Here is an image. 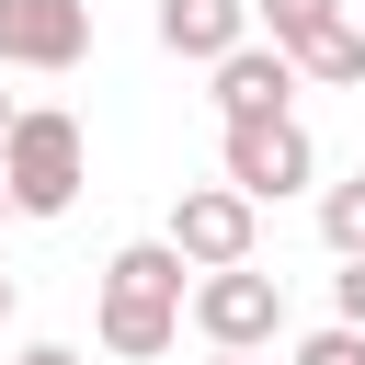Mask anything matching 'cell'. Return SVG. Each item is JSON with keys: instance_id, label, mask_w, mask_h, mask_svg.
Wrapping results in <instances>:
<instances>
[{"instance_id": "obj_2", "label": "cell", "mask_w": 365, "mask_h": 365, "mask_svg": "<svg viewBox=\"0 0 365 365\" xmlns=\"http://www.w3.org/2000/svg\"><path fill=\"white\" fill-rule=\"evenodd\" d=\"M80 182H91V137H80V114L23 103L11 137H0V194H11V217H68Z\"/></svg>"}, {"instance_id": "obj_12", "label": "cell", "mask_w": 365, "mask_h": 365, "mask_svg": "<svg viewBox=\"0 0 365 365\" xmlns=\"http://www.w3.org/2000/svg\"><path fill=\"white\" fill-rule=\"evenodd\" d=\"M285 365H365V331H342V319H319V331H308V342H297Z\"/></svg>"}, {"instance_id": "obj_3", "label": "cell", "mask_w": 365, "mask_h": 365, "mask_svg": "<svg viewBox=\"0 0 365 365\" xmlns=\"http://www.w3.org/2000/svg\"><path fill=\"white\" fill-rule=\"evenodd\" d=\"M217 182H228V194H251V205H285V194H308V182H319V148H308V125H297V114L217 125Z\"/></svg>"}, {"instance_id": "obj_1", "label": "cell", "mask_w": 365, "mask_h": 365, "mask_svg": "<svg viewBox=\"0 0 365 365\" xmlns=\"http://www.w3.org/2000/svg\"><path fill=\"white\" fill-rule=\"evenodd\" d=\"M182 297H194L182 251H171V240H125V251L103 262V297H91V342H103L114 365H160V354L182 342Z\"/></svg>"}, {"instance_id": "obj_6", "label": "cell", "mask_w": 365, "mask_h": 365, "mask_svg": "<svg viewBox=\"0 0 365 365\" xmlns=\"http://www.w3.org/2000/svg\"><path fill=\"white\" fill-rule=\"evenodd\" d=\"M91 0H0V68H80Z\"/></svg>"}, {"instance_id": "obj_13", "label": "cell", "mask_w": 365, "mask_h": 365, "mask_svg": "<svg viewBox=\"0 0 365 365\" xmlns=\"http://www.w3.org/2000/svg\"><path fill=\"white\" fill-rule=\"evenodd\" d=\"M331 319H342V331H365V262H342V274H331Z\"/></svg>"}, {"instance_id": "obj_10", "label": "cell", "mask_w": 365, "mask_h": 365, "mask_svg": "<svg viewBox=\"0 0 365 365\" xmlns=\"http://www.w3.org/2000/svg\"><path fill=\"white\" fill-rule=\"evenodd\" d=\"M319 240H331V262H365V171L319 182Z\"/></svg>"}, {"instance_id": "obj_11", "label": "cell", "mask_w": 365, "mask_h": 365, "mask_svg": "<svg viewBox=\"0 0 365 365\" xmlns=\"http://www.w3.org/2000/svg\"><path fill=\"white\" fill-rule=\"evenodd\" d=\"M331 23H342V0H251V34L285 46V57H297L308 34H331Z\"/></svg>"}, {"instance_id": "obj_7", "label": "cell", "mask_w": 365, "mask_h": 365, "mask_svg": "<svg viewBox=\"0 0 365 365\" xmlns=\"http://www.w3.org/2000/svg\"><path fill=\"white\" fill-rule=\"evenodd\" d=\"M205 80H217V125H262V114H297V57H285V46H262V34H251V46H228Z\"/></svg>"}, {"instance_id": "obj_9", "label": "cell", "mask_w": 365, "mask_h": 365, "mask_svg": "<svg viewBox=\"0 0 365 365\" xmlns=\"http://www.w3.org/2000/svg\"><path fill=\"white\" fill-rule=\"evenodd\" d=\"M297 80H319V91H365V23L342 11L331 34H308V46H297Z\"/></svg>"}, {"instance_id": "obj_14", "label": "cell", "mask_w": 365, "mask_h": 365, "mask_svg": "<svg viewBox=\"0 0 365 365\" xmlns=\"http://www.w3.org/2000/svg\"><path fill=\"white\" fill-rule=\"evenodd\" d=\"M11 365H91V354H80V342H23Z\"/></svg>"}, {"instance_id": "obj_5", "label": "cell", "mask_w": 365, "mask_h": 365, "mask_svg": "<svg viewBox=\"0 0 365 365\" xmlns=\"http://www.w3.org/2000/svg\"><path fill=\"white\" fill-rule=\"evenodd\" d=\"M160 240L182 251V274H228V262H251V240H262V205H251V194H228V182H182Z\"/></svg>"}, {"instance_id": "obj_16", "label": "cell", "mask_w": 365, "mask_h": 365, "mask_svg": "<svg viewBox=\"0 0 365 365\" xmlns=\"http://www.w3.org/2000/svg\"><path fill=\"white\" fill-rule=\"evenodd\" d=\"M11 114H23V103H11V91H0V137H11Z\"/></svg>"}, {"instance_id": "obj_8", "label": "cell", "mask_w": 365, "mask_h": 365, "mask_svg": "<svg viewBox=\"0 0 365 365\" xmlns=\"http://www.w3.org/2000/svg\"><path fill=\"white\" fill-rule=\"evenodd\" d=\"M160 46L194 57V68H217L228 46H251V0H160Z\"/></svg>"}, {"instance_id": "obj_4", "label": "cell", "mask_w": 365, "mask_h": 365, "mask_svg": "<svg viewBox=\"0 0 365 365\" xmlns=\"http://www.w3.org/2000/svg\"><path fill=\"white\" fill-rule=\"evenodd\" d=\"M182 319L205 331V354H262V342H285V285L262 262H228V274H194Z\"/></svg>"}, {"instance_id": "obj_15", "label": "cell", "mask_w": 365, "mask_h": 365, "mask_svg": "<svg viewBox=\"0 0 365 365\" xmlns=\"http://www.w3.org/2000/svg\"><path fill=\"white\" fill-rule=\"evenodd\" d=\"M11 308H23V285H11V274H0V331H11Z\"/></svg>"}, {"instance_id": "obj_18", "label": "cell", "mask_w": 365, "mask_h": 365, "mask_svg": "<svg viewBox=\"0 0 365 365\" xmlns=\"http://www.w3.org/2000/svg\"><path fill=\"white\" fill-rule=\"evenodd\" d=\"M0 217H11V194H0Z\"/></svg>"}, {"instance_id": "obj_17", "label": "cell", "mask_w": 365, "mask_h": 365, "mask_svg": "<svg viewBox=\"0 0 365 365\" xmlns=\"http://www.w3.org/2000/svg\"><path fill=\"white\" fill-rule=\"evenodd\" d=\"M205 365H251V354H205Z\"/></svg>"}]
</instances>
